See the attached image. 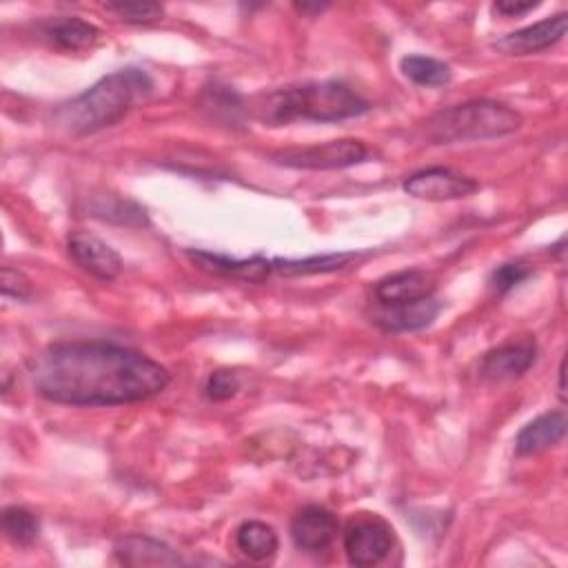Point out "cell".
Instances as JSON below:
<instances>
[{
	"mask_svg": "<svg viewBox=\"0 0 568 568\" xmlns=\"http://www.w3.org/2000/svg\"><path fill=\"white\" fill-rule=\"evenodd\" d=\"M559 395H561V399H564V362H561V366H559Z\"/></svg>",
	"mask_w": 568,
	"mask_h": 568,
	"instance_id": "cell-28",
	"label": "cell"
},
{
	"mask_svg": "<svg viewBox=\"0 0 568 568\" xmlns=\"http://www.w3.org/2000/svg\"><path fill=\"white\" fill-rule=\"evenodd\" d=\"M153 91V80L138 67H126L100 78L93 87L60 104L55 120L75 135L95 133L120 122L131 106Z\"/></svg>",
	"mask_w": 568,
	"mask_h": 568,
	"instance_id": "cell-3",
	"label": "cell"
},
{
	"mask_svg": "<svg viewBox=\"0 0 568 568\" xmlns=\"http://www.w3.org/2000/svg\"><path fill=\"white\" fill-rule=\"evenodd\" d=\"M2 295L4 297H16V300H29L31 297V282L18 268L4 266L2 268Z\"/></svg>",
	"mask_w": 568,
	"mask_h": 568,
	"instance_id": "cell-25",
	"label": "cell"
},
{
	"mask_svg": "<svg viewBox=\"0 0 568 568\" xmlns=\"http://www.w3.org/2000/svg\"><path fill=\"white\" fill-rule=\"evenodd\" d=\"M539 7V2H513V0H501V2H495V11L497 13H501V16H508V18H513V16H524V13H528V11H532V9H537Z\"/></svg>",
	"mask_w": 568,
	"mask_h": 568,
	"instance_id": "cell-26",
	"label": "cell"
},
{
	"mask_svg": "<svg viewBox=\"0 0 568 568\" xmlns=\"http://www.w3.org/2000/svg\"><path fill=\"white\" fill-rule=\"evenodd\" d=\"M439 302L433 297L402 304H379L373 311L371 322L384 333H413L433 324V320L439 315Z\"/></svg>",
	"mask_w": 568,
	"mask_h": 568,
	"instance_id": "cell-13",
	"label": "cell"
},
{
	"mask_svg": "<svg viewBox=\"0 0 568 568\" xmlns=\"http://www.w3.org/2000/svg\"><path fill=\"white\" fill-rule=\"evenodd\" d=\"M2 530L13 544L29 546L40 532V521L31 510L22 506H7L2 510Z\"/></svg>",
	"mask_w": 568,
	"mask_h": 568,
	"instance_id": "cell-21",
	"label": "cell"
},
{
	"mask_svg": "<svg viewBox=\"0 0 568 568\" xmlns=\"http://www.w3.org/2000/svg\"><path fill=\"white\" fill-rule=\"evenodd\" d=\"M253 115L262 124L280 126L295 120L337 122L368 111V102L351 87L333 80L306 82L297 87L262 93L253 102Z\"/></svg>",
	"mask_w": 568,
	"mask_h": 568,
	"instance_id": "cell-2",
	"label": "cell"
},
{
	"mask_svg": "<svg viewBox=\"0 0 568 568\" xmlns=\"http://www.w3.org/2000/svg\"><path fill=\"white\" fill-rule=\"evenodd\" d=\"M186 257L204 273L220 275V277H233L244 282H264L275 273L273 257L264 255H251V257H233L224 253L213 251H195L189 248Z\"/></svg>",
	"mask_w": 568,
	"mask_h": 568,
	"instance_id": "cell-8",
	"label": "cell"
},
{
	"mask_svg": "<svg viewBox=\"0 0 568 568\" xmlns=\"http://www.w3.org/2000/svg\"><path fill=\"white\" fill-rule=\"evenodd\" d=\"M104 7H106V11L115 13L120 20L135 22V24L153 22L164 13L162 4H158V2H109Z\"/></svg>",
	"mask_w": 568,
	"mask_h": 568,
	"instance_id": "cell-22",
	"label": "cell"
},
{
	"mask_svg": "<svg viewBox=\"0 0 568 568\" xmlns=\"http://www.w3.org/2000/svg\"><path fill=\"white\" fill-rule=\"evenodd\" d=\"M339 530V521L335 517V513H331L324 506L311 504L304 506L302 510H297V515L291 521V539L293 544L311 555H317L322 550H326L333 539L337 537Z\"/></svg>",
	"mask_w": 568,
	"mask_h": 568,
	"instance_id": "cell-9",
	"label": "cell"
},
{
	"mask_svg": "<svg viewBox=\"0 0 568 568\" xmlns=\"http://www.w3.org/2000/svg\"><path fill=\"white\" fill-rule=\"evenodd\" d=\"M295 9L302 11V13H320V11L328 9V4H308V2H302V4H300V2H297Z\"/></svg>",
	"mask_w": 568,
	"mask_h": 568,
	"instance_id": "cell-27",
	"label": "cell"
},
{
	"mask_svg": "<svg viewBox=\"0 0 568 568\" xmlns=\"http://www.w3.org/2000/svg\"><path fill=\"white\" fill-rule=\"evenodd\" d=\"M566 27H568V16L557 13L552 18H546L535 24L521 27L513 33H506L504 38H499L495 42V47L508 55L539 53V51L555 47L566 36Z\"/></svg>",
	"mask_w": 568,
	"mask_h": 568,
	"instance_id": "cell-12",
	"label": "cell"
},
{
	"mask_svg": "<svg viewBox=\"0 0 568 568\" xmlns=\"http://www.w3.org/2000/svg\"><path fill=\"white\" fill-rule=\"evenodd\" d=\"M521 126V115L495 100H468L426 120V135L437 144L501 138Z\"/></svg>",
	"mask_w": 568,
	"mask_h": 568,
	"instance_id": "cell-4",
	"label": "cell"
},
{
	"mask_svg": "<svg viewBox=\"0 0 568 568\" xmlns=\"http://www.w3.org/2000/svg\"><path fill=\"white\" fill-rule=\"evenodd\" d=\"M115 559L124 566H178L182 557L166 544L146 535H126L115 544Z\"/></svg>",
	"mask_w": 568,
	"mask_h": 568,
	"instance_id": "cell-15",
	"label": "cell"
},
{
	"mask_svg": "<svg viewBox=\"0 0 568 568\" xmlns=\"http://www.w3.org/2000/svg\"><path fill=\"white\" fill-rule=\"evenodd\" d=\"M566 428H568V422L561 410L544 413V415L535 417L532 422H528L517 433L515 448L519 455H535V453L548 450L566 437Z\"/></svg>",
	"mask_w": 568,
	"mask_h": 568,
	"instance_id": "cell-16",
	"label": "cell"
},
{
	"mask_svg": "<svg viewBox=\"0 0 568 568\" xmlns=\"http://www.w3.org/2000/svg\"><path fill=\"white\" fill-rule=\"evenodd\" d=\"M240 390V379L233 371H215L209 375L204 393L211 402H224L231 399Z\"/></svg>",
	"mask_w": 568,
	"mask_h": 568,
	"instance_id": "cell-24",
	"label": "cell"
},
{
	"mask_svg": "<svg viewBox=\"0 0 568 568\" xmlns=\"http://www.w3.org/2000/svg\"><path fill=\"white\" fill-rule=\"evenodd\" d=\"M40 397L67 406H122L162 393L171 373L149 355L100 339L47 346L31 362Z\"/></svg>",
	"mask_w": 568,
	"mask_h": 568,
	"instance_id": "cell-1",
	"label": "cell"
},
{
	"mask_svg": "<svg viewBox=\"0 0 568 568\" xmlns=\"http://www.w3.org/2000/svg\"><path fill=\"white\" fill-rule=\"evenodd\" d=\"M402 189L417 200L448 202V200H462L473 195L479 189V182L470 175H464L446 166H430V169L410 173L404 180Z\"/></svg>",
	"mask_w": 568,
	"mask_h": 568,
	"instance_id": "cell-7",
	"label": "cell"
},
{
	"mask_svg": "<svg viewBox=\"0 0 568 568\" xmlns=\"http://www.w3.org/2000/svg\"><path fill=\"white\" fill-rule=\"evenodd\" d=\"M393 546V528L379 515L359 513L344 528V552L353 566L384 561Z\"/></svg>",
	"mask_w": 568,
	"mask_h": 568,
	"instance_id": "cell-6",
	"label": "cell"
},
{
	"mask_svg": "<svg viewBox=\"0 0 568 568\" xmlns=\"http://www.w3.org/2000/svg\"><path fill=\"white\" fill-rule=\"evenodd\" d=\"M399 69L410 82L419 87H444L453 78L450 67L430 55H417V53L404 55L399 62Z\"/></svg>",
	"mask_w": 568,
	"mask_h": 568,
	"instance_id": "cell-20",
	"label": "cell"
},
{
	"mask_svg": "<svg viewBox=\"0 0 568 568\" xmlns=\"http://www.w3.org/2000/svg\"><path fill=\"white\" fill-rule=\"evenodd\" d=\"M537 359V344L530 337L490 348L479 362V375L490 382H506L524 375Z\"/></svg>",
	"mask_w": 568,
	"mask_h": 568,
	"instance_id": "cell-11",
	"label": "cell"
},
{
	"mask_svg": "<svg viewBox=\"0 0 568 568\" xmlns=\"http://www.w3.org/2000/svg\"><path fill=\"white\" fill-rule=\"evenodd\" d=\"M235 544L244 557L251 561H268L277 552V535L275 530L257 519L244 521L235 530Z\"/></svg>",
	"mask_w": 568,
	"mask_h": 568,
	"instance_id": "cell-18",
	"label": "cell"
},
{
	"mask_svg": "<svg viewBox=\"0 0 568 568\" xmlns=\"http://www.w3.org/2000/svg\"><path fill=\"white\" fill-rule=\"evenodd\" d=\"M355 260V253H326V255H311V257H273L275 273L280 275H315V273H331L348 266Z\"/></svg>",
	"mask_w": 568,
	"mask_h": 568,
	"instance_id": "cell-19",
	"label": "cell"
},
{
	"mask_svg": "<svg viewBox=\"0 0 568 568\" xmlns=\"http://www.w3.org/2000/svg\"><path fill=\"white\" fill-rule=\"evenodd\" d=\"M42 36L62 51H82L95 44L100 29L78 16H58L42 22Z\"/></svg>",
	"mask_w": 568,
	"mask_h": 568,
	"instance_id": "cell-17",
	"label": "cell"
},
{
	"mask_svg": "<svg viewBox=\"0 0 568 568\" xmlns=\"http://www.w3.org/2000/svg\"><path fill=\"white\" fill-rule=\"evenodd\" d=\"M530 266L524 264V262H506V264H499L493 273H490V288L497 293V295H504L508 291H513L517 284H521L528 275H530Z\"/></svg>",
	"mask_w": 568,
	"mask_h": 568,
	"instance_id": "cell-23",
	"label": "cell"
},
{
	"mask_svg": "<svg viewBox=\"0 0 568 568\" xmlns=\"http://www.w3.org/2000/svg\"><path fill=\"white\" fill-rule=\"evenodd\" d=\"M67 248H69L71 260L84 273H89L102 282L115 280L122 271V257L118 255V251L91 233H84V231L71 233Z\"/></svg>",
	"mask_w": 568,
	"mask_h": 568,
	"instance_id": "cell-10",
	"label": "cell"
},
{
	"mask_svg": "<svg viewBox=\"0 0 568 568\" xmlns=\"http://www.w3.org/2000/svg\"><path fill=\"white\" fill-rule=\"evenodd\" d=\"M366 158H368V146L362 140H353V138L331 140L322 144H311V146L282 149L271 155V160L280 166L308 169V171L346 169L364 162Z\"/></svg>",
	"mask_w": 568,
	"mask_h": 568,
	"instance_id": "cell-5",
	"label": "cell"
},
{
	"mask_svg": "<svg viewBox=\"0 0 568 568\" xmlns=\"http://www.w3.org/2000/svg\"><path fill=\"white\" fill-rule=\"evenodd\" d=\"M433 293H435V280L419 268L393 273L375 284L377 304L415 302V300L433 297Z\"/></svg>",
	"mask_w": 568,
	"mask_h": 568,
	"instance_id": "cell-14",
	"label": "cell"
}]
</instances>
